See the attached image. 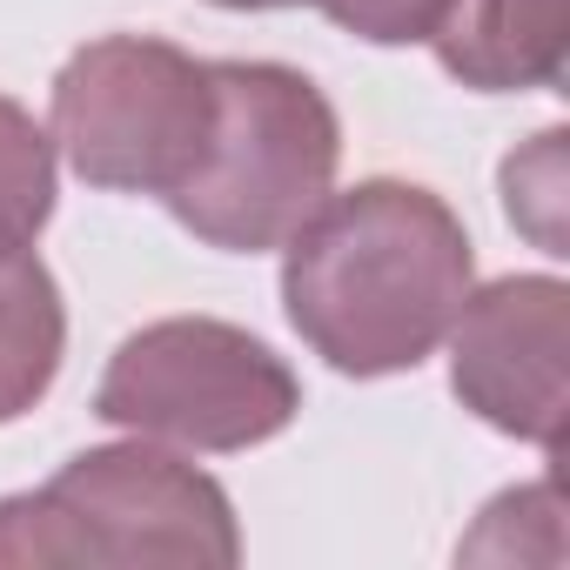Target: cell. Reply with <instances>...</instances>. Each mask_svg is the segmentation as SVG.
<instances>
[{
	"instance_id": "1",
	"label": "cell",
	"mask_w": 570,
	"mask_h": 570,
	"mask_svg": "<svg viewBox=\"0 0 570 570\" xmlns=\"http://www.w3.org/2000/svg\"><path fill=\"white\" fill-rule=\"evenodd\" d=\"M282 248L289 323L343 376L416 370L450 336L476 275L463 222L416 181L330 195Z\"/></svg>"
},
{
	"instance_id": "2",
	"label": "cell",
	"mask_w": 570,
	"mask_h": 570,
	"mask_svg": "<svg viewBox=\"0 0 570 570\" xmlns=\"http://www.w3.org/2000/svg\"><path fill=\"white\" fill-rule=\"evenodd\" d=\"M215 128L195 175L168 195V215L228 255L282 248L336 181L343 128L323 88L275 61H208Z\"/></svg>"
},
{
	"instance_id": "3",
	"label": "cell",
	"mask_w": 570,
	"mask_h": 570,
	"mask_svg": "<svg viewBox=\"0 0 570 570\" xmlns=\"http://www.w3.org/2000/svg\"><path fill=\"white\" fill-rule=\"evenodd\" d=\"M242 557L235 510L215 476L155 450L115 443L75 456L55 483L0 503V563H175L228 570Z\"/></svg>"
},
{
	"instance_id": "4",
	"label": "cell",
	"mask_w": 570,
	"mask_h": 570,
	"mask_svg": "<svg viewBox=\"0 0 570 570\" xmlns=\"http://www.w3.org/2000/svg\"><path fill=\"white\" fill-rule=\"evenodd\" d=\"M215 128V68L148 41H88L55 75V148L68 168L115 195H175Z\"/></svg>"
},
{
	"instance_id": "5",
	"label": "cell",
	"mask_w": 570,
	"mask_h": 570,
	"mask_svg": "<svg viewBox=\"0 0 570 570\" xmlns=\"http://www.w3.org/2000/svg\"><path fill=\"white\" fill-rule=\"evenodd\" d=\"M303 390L268 343L208 316H168L128 336L95 390V416L181 450H248L289 430Z\"/></svg>"
},
{
	"instance_id": "6",
	"label": "cell",
	"mask_w": 570,
	"mask_h": 570,
	"mask_svg": "<svg viewBox=\"0 0 570 570\" xmlns=\"http://www.w3.org/2000/svg\"><path fill=\"white\" fill-rule=\"evenodd\" d=\"M450 383L463 410H476L490 430L523 436L550 456H563V416H570V289L557 275H510L483 296H463Z\"/></svg>"
},
{
	"instance_id": "7",
	"label": "cell",
	"mask_w": 570,
	"mask_h": 570,
	"mask_svg": "<svg viewBox=\"0 0 570 570\" xmlns=\"http://www.w3.org/2000/svg\"><path fill=\"white\" fill-rule=\"evenodd\" d=\"M430 41L463 88L483 95L557 88L570 48V0H456Z\"/></svg>"
},
{
	"instance_id": "8",
	"label": "cell",
	"mask_w": 570,
	"mask_h": 570,
	"mask_svg": "<svg viewBox=\"0 0 570 570\" xmlns=\"http://www.w3.org/2000/svg\"><path fill=\"white\" fill-rule=\"evenodd\" d=\"M61 343H68V316L55 275L28 248L0 255V423H14L48 396L61 370Z\"/></svg>"
},
{
	"instance_id": "9",
	"label": "cell",
	"mask_w": 570,
	"mask_h": 570,
	"mask_svg": "<svg viewBox=\"0 0 570 570\" xmlns=\"http://www.w3.org/2000/svg\"><path fill=\"white\" fill-rule=\"evenodd\" d=\"M55 215V141L21 101L0 95V255L35 248Z\"/></svg>"
},
{
	"instance_id": "10",
	"label": "cell",
	"mask_w": 570,
	"mask_h": 570,
	"mask_svg": "<svg viewBox=\"0 0 570 570\" xmlns=\"http://www.w3.org/2000/svg\"><path fill=\"white\" fill-rule=\"evenodd\" d=\"M563 188V128L537 135L530 155H510L503 161V202H510V222H523L537 235V248L563 255V228H557V195Z\"/></svg>"
},
{
	"instance_id": "11",
	"label": "cell",
	"mask_w": 570,
	"mask_h": 570,
	"mask_svg": "<svg viewBox=\"0 0 570 570\" xmlns=\"http://www.w3.org/2000/svg\"><path fill=\"white\" fill-rule=\"evenodd\" d=\"M323 8L343 35L356 41H376V48H403V41H430L456 0H309Z\"/></svg>"
},
{
	"instance_id": "12",
	"label": "cell",
	"mask_w": 570,
	"mask_h": 570,
	"mask_svg": "<svg viewBox=\"0 0 570 570\" xmlns=\"http://www.w3.org/2000/svg\"><path fill=\"white\" fill-rule=\"evenodd\" d=\"M215 8H296V0H215Z\"/></svg>"
}]
</instances>
